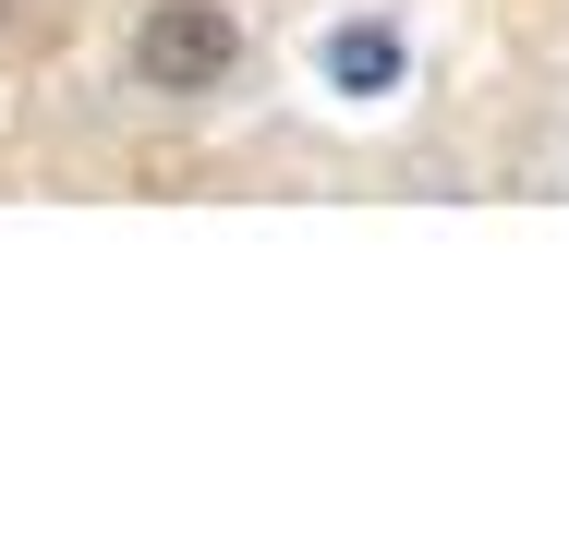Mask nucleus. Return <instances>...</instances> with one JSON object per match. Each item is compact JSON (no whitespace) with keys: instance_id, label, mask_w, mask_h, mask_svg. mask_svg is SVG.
I'll return each instance as SVG.
<instances>
[{"instance_id":"obj_1","label":"nucleus","mask_w":569,"mask_h":556,"mask_svg":"<svg viewBox=\"0 0 569 556\" xmlns=\"http://www.w3.org/2000/svg\"><path fill=\"white\" fill-rule=\"evenodd\" d=\"M230 61H242V24H230L219 0H146L133 73H146L158 98H207V85H230Z\"/></svg>"},{"instance_id":"obj_2","label":"nucleus","mask_w":569,"mask_h":556,"mask_svg":"<svg viewBox=\"0 0 569 556\" xmlns=\"http://www.w3.org/2000/svg\"><path fill=\"white\" fill-rule=\"evenodd\" d=\"M400 73H412V49H400V24H328V85L340 98H400Z\"/></svg>"},{"instance_id":"obj_3","label":"nucleus","mask_w":569,"mask_h":556,"mask_svg":"<svg viewBox=\"0 0 569 556\" xmlns=\"http://www.w3.org/2000/svg\"><path fill=\"white\" fill-rule=\"evenodd\" d=\"M0 24H12V0H0Z\"/></svg>"}]
</instances>
